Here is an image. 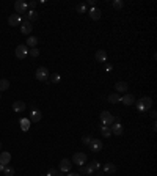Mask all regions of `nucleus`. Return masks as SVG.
I'll use <instances>...</instances> for the list:
<instances>
[{
    "instance_id": "f257e3e1",
    "label": "nucleus",
    "mask_w": 157,
    "mask_h": 176,
    "mask_svg": "<svg viewBox=\"0 0 157 176\" xmlns=\"http://www.w3.org/2000/svg\"><path fill=\"white\" fill-rule=\"evenodd\" d=\"M151 107H152V99L148 98V96H143L141 99L137 101V109H138V112H141V113L148 112Z\"/></svg>"
},
{
    "instance_id": "f03ea898",
    "label": "nucleus",
    "mask_w": 157,
    "mask_h": 176,
    "mask_svg": "<svg viewBox=\"0 0 157 176\" xmlns=\"http://www.w3.org/2000/svg\"><path fill=\"white\" fill-rule=\"evenodd\" d=\"M101 123L104 124V126H112L113 123H115V116L110 113V112H107V110H104L102 113H101Z\"/></svg>"
},
{
    "instance_id": "7ed1b4c3",
    "label": "nucleus",
    "mask_w": 157,
    "mask_h": 176,
    "mask_svg": "<svg viewBox=\"0 0 157 176\" xmlns=\"http://www.w3.org/2000/svg\"><path fill=\"white\" fill-rule=\"evenodd\" d=\"M86 160H88V157H86L85 153H75V154L72 156V162H74L75 165H78V167L85 165V164H86Z\"/></svg>"
},
{
    "instance_id": "20e7f679",
    "label": "nucleus",
    "mask_w": 157,
    "mask_h": 176,
    "mask_svg": "<svg viewBox=\"0 0 157 176\" xmlns=\"http://www.w3.org/2000/svg\"><path fill=\"white\" fill-rule=\"evenodd\" d=\"M35 77L38 80H41V82H46V80L49 79V71H47V68L41 66V68H38L36 72H35Z\"/></svg>"
},
{
    "instance_id": "39448f33",
    "label": "nucleus",
    "mask_w": 157,
    "mask_h": 176,
    "mask_svg": "<svg viewBox=\"0 0 157 176\" xmlns=\"http://www.w3.org/2000/svg\"><path fill=\"white\" fill-rule=\"evenodd\" d=\"M29 55V47L25 46V44H19L17 47H16V57L19 58V60H22V58H25Z\"/></svg>"
},
{
    "instance_id": "423d86ee",
    "label": "nucleus",
    "mask_w": 157,
    "mask_h": 176,
    "mask_svg": "<svg viewBox=\"0 0 157 176\" xmlns=\"http://www.w3.org/2000/svg\"><path fill=\"white\" fill-rule=\"evenodd\" d=\"M110 131H112V134L113 135H121L123 134V124L120 123V119H118V118H115V123L110 126Z\"/></svg>"
},
{
    "instance_id": "0eeeda50",
    "label": "nucleus",
    "mask_w": 157,
    "mask_h": 176,
    "mask_svg": "<svg viewBox=\"0 0 157 176\" xmlns=\"http://www.w3.org/2000/svg\"><path fill=\"white\" fill-rule=\"evenodd\" d=\"M14 11H16V14H19V13H27L29 11V6H27V3L24 2V0H17V2L14 3Z\"/></svg>"
},
{
    "instance_id": "6e6552de",
    "label": "nucleus",
    "mask_w": 157,
    "mask_h": 176,
    "mask_svg": "<svg viewBox=\"0 0 157 176\" xmlns=\"http://www.w3.org/2000/svg\"><path fill=\"white\" fill-rule=\"evenodd\" d=\"M32 30H33L32 22H29V21H22V22H21V33H22V35H30Z\"/></svg>"
},
{
    "instance_id": "1a4fd4ad",
    "label": "nucleus",
    "mask_w": 157,
    "mask_h": 176,
    "mask_svg": "<svg viewBox=\"0 0 157 176\" xmlns=\"http://www.w3.org/2000/svg\"><path fill=\"white\" fill-rule=\"evenodd\" d=\"M41 118H43V113H41V110H38V109H33L32 112H30V123H38V121H41Z\"/></svg>"
},
{
    "instance_id": "9d476101",
    "label": "nucleus",
    "mask_w": 157,
    "mask_h": 176,
    "mask_svg": "<svg viewBox=\"0 0 157 176\" xmlns=\"http://www.w3.org/2000/svg\"><path fill=\"white\" fill-rule=\"evenodd\" d=\"M72 168V162L69 159H61L60 160V171H69Z\"/></svg>"
},
{
    "instance_id": "9b49d317",
    "label": "nucleus",
    "mask_w": 157,
    "mask_h": 176,
    "mask_svg": "<svg viewBox=\"0 0 157 176\" xmlns=\"http://www.w3.org/2000/svg\"><path fill=\"white\" fill-rule=\"evenodd\" d=\"M90 150L93 151V153H99L102 150V142L98 140V139H93V142L90 143Z\"/></svg>"
},
{
    "instance_id": "f8f14e48",
    "label": "nucleus",
    "mask_w": 157,
    "mask_h": 176,
    "mask_svg": "<svg viewBox=\"0 0 157 176\" xmlns=\"http://www.w3.org/2000/svg\"><path fill=\"white\" fill-rule=\"evenodd\" d=\"M36 19H38V13H36L35 10H29V11L24 14V18H22V21H29V22L36 21Z\"/></svg>"
},
{
    "instance_id": "ddd939ff",
    "label": "nucleus",
    "mask_w": 157,
    "mask_h": 176,
    "mask_svg": "<svg viewBox=\"0 0 157 176\" xmlns=\"http://www.w3.org/2000/svg\"><path fill=\"white\" fill-rule=\"evenodd\" d=\"M120 102H123L124 105H134L135 104V96L134 94H124V96L120 99Z\"/></svg>"
},
{
    "instance_id": "4468645a",
    "label": "nucleus",
    "mask_w": 157,
    "mask_h": 176,
    "mask_svg": "<svg viewBox=\"0 0 157 176\" xmlns=\"http://www.w3.org/2000/svg\"><path fill=\"white\" fill-rule=\"evenodd\" d=\"M21 22H22V18H21L19 14H13V16L8 18L10 27H17V25H21Z\"/></svg>"
},
{
    "instance_id": "2eb2a0df",
    "label": "nucleus",
    "mask_w": 157,
    "mask_h": 176,
    "mask_svg": "<svg viewBox=\"0 0 157 176\" xmlns=\"http://www.w3.org/2000/svg\"><path fill=\"white\" fill-rule=\"evenodd\" d=\"M11 162V154L8 151H3V153H0V164L8 167V164Z\"/></svg>"
},
{
    "instance_id": "dca6fc26",
    "label": "nucleus",
    "mask_w": 157,
    "mask_h": 176,
    "mask_svg": "<svg viewBox=\"0 0 157 176\" xmlns=\"http://www.w3.org/2000/svg\"><path fill=\"white\" fill-rule=\"evenodd\" d=\"M13 110H14L16 113H22L25 110V102L22 101H16L14 104H13Z\"/></svg>"
},
{
    "instance_id": "f3484780",
    "label": "nucleus",
    "mask_w": 157,
    "mask_h": 176,
    "mask_svg": "<svg viewBox=\"0 0 157 176\" xmlns=\"http://www.w3.org/2000/svg\"><path fill=\"white\" fill-rule=\"evenodd\" d=\"M101 16H102V13H101V10L99 8H91L90 10V18L93 19V21H98V19H101Z\"/></svg>"
},
{
    "instance_id": "a211bd4d",
    "label": "nucleus",
    "mask_w": 157,
    "mask_h": 176,
    "mask_svg": "<svg viewBox=\"0 0 157 176\" xmlns=\"http://www.w3.org/2000/svg\"><path fill=\"white\" fill-rule=\"evenodd\" d=\"M115 90H116L118 93H126V91L129 90V85H127L126 82H116V84H115Z\"/></svg>"
},
{
    "instance_id": "6ab92c4d",
    "label": "nucleus",
    "mask_w": 157,
    "mask_h": 176,
    "mask_svg": "<svg viewBox=\"0 0 157 176\" xmlns=\"http://www.w3.org/2000/svg\"><path fill=\"white\" fill-rule=\"evenodd\" d=\"M19 124H21V129H22L24 132H27V131L30 129V124H32V123H30L29 118H21V119H19Z\"/></svg>"
},
{
    "instance_id": "aec40b11",
    "label": "nucleus",
    "mask_w": 157,
    "mask_h": 176,
    "mask_svg": "<svg viewBox=\"0 0 157 176\" xmlns=\"http://www.w3.org/2000/svg\"><path fill=\"white\" fill-rule=\"evenodd\" d=\"M94 57H96V60H98L99 63H104V61H107V52L101 49V50L96 52V55H94Z\"/></svg>"
},
{
    "instance_id": "412c9836",
    "label": "nucleus",
    "mask_w": 157,
    "mask_h": 176,
    "mask_svg": "<svg viewBox=\"0 0 157 176\" xmlns=\"http://www.w3.org/2000/svg\"><path fill=\"white\" fill-rule=\"evenodd\" d=\"M36 44H38V38L36 36H30V38H27V44H25V46H27V47H36Z\"/></svg>"
},
{
    "instance_id": "4be33fe9",
    "label": "nucleus",
    "mask_w": 157,
    "mask_h": 176,
    "mask_svg": "<svg viewBox=\"0 0 157 176\" xmlns=\"http://www.w3.org/2000/svg\"><path fill=\"white\" fill-rule=\"evenodd\" d=\"M10 88V80L8 79H0V91H6Z\"/></svg>"
},
{
    "instance_id": "5701e85b",
    "label": "nucleus",
    "mask_w": 157,
    "mask_h": 176,
    "mask_svg": "<svg viewBox=\"0 0 157 176\" xmlns=\"http://www.w3.org/2000/svg\"><path fill=\"white\" fill-rule=\"evenodd\" d=\"M120 99H121V96L118 93H112L110 96H109V102H112V104H118V102H120Z\"/></svg>"
},
{
    "instance_id": "b1692460",
    "label": "nucleus",
    "mask_w": 157,
    "mask_h": 176,
    "mask_svg": "<svg viewBox=\"0 0 157 176\" xmlns=\"http://www.w3.org/2000/svg\"><path fill=\"white\" fill-rule=\"evenodd\" d=\"M101 134H102V137L109 139L110 135H112V131H110V127H109V126H102V127H101Z\"/></svg>"
},
{
    "instance_id": "393cba45",
    "label": "nucleus",
    "mask_w": 157,
    "mask_h": 176,
    "mask_svg": "<svg viewBox=\"0 0 157 176\" xmlns=\"http://www.w3.org/2000/svg\"><path fill=\"white\" fill-rule=\"evenodd\" d=\"M78 173H80V174H88V176H90V174H93V170H91L88 165H82V167H80V171H78Z\"/></svg>"
},
{
    "instance_id": "a878e982",
    "label": "nucleus",
    "mask_w": 157,
    "mask_h": 176,
    "mask_svg": "<svg viewBox=\"0 0 157 176\" xmlns=\"http://www.w3.org/2000/svg\"><path fill=\"white\" fill-rule=\"evenodd\" d=\"M104 171H107V173H115L116 171V167H115V164H105V167H104Z\"/></svg>"
},
{
    "instance_id": "bb28decb",
    "label": "nucleus",
    "mask_w": 157,
    "mask_h": 176,
    "mask_svg": "<svg viewBox=\"0 0 157 176\" xmlns=\"http://www.w3.org/2000/svg\"><path fill=\"white\" fill-rule=\"evenodd\" d=\"M88 11V5L86 3H80V5H77V13H80V14H83V13Z\"/></svg>"
},
{
    "instance_id": "cd10ccee",
    "label": "nucleus",
    "mask_w": 157,
    "mask_h": 176,
    "mask_svg": "<svg viewBox=\"0 0 157 176\" xmlns=\"http://www.w3.org/2000/svg\"><path fill=\"white\" fill-rule=\"evenodd\" d=\"M3 174L5 176H14V168H13V167H5Z\"/></svg>"
},
{
    "instance_id": "c85d7f7f",
    "label": "nucleus",
    "mask_w": 157,
    "mask_h": 176,
    "mask_svg": "<svg viewBox=\"0 0 157 176\" xmlns=\"http://www.w3.org/2000/svg\"><path fill=\"white\" fill-rule=\"evenodd\" d=\"M88 167H90L91 170H93V171H94V170H98V168L101 167V164H99V162H98V160H91Z\"/></svg>"
},
{
    "instance_id": "c756f323",
    "label": "nucleus",
    "mask_w": 157,
    "mask_h": 176,
    "mask_svg": "<svg viewBox=\"0 0 157 176\" xmlns=\"http://www.w3.org/2000/svg\"><path fill=\"white\" fill-rule=\"evenodd\" d=\"M112 5H113V8H115V10H121V8L124 6V3H123V0H115V2H113Z\"/></svg>"
},
{
    "instance_id": "7c9ffc66",
    "label": "nucleus",
    "mask_w": 157,
    "mask_h": 176,
    "mask_svg": "<svg viewBox=\"0 0 157 176\" xmlns=\"http://www.w3.org/2000/svg\"><path fill=\"white\" fill-rule=\"evenodd\" d=\"M82 142H83L85 145H90L91 142H93V137H91V135H83V139H82Z\"/></svg>"
},
{
    "instance_id": "2f4dec72",
    "label": "nucleus",
    "mask_w": 157,
    "mask_h": 176,
    "mask_svg": "<svg viewBox=\"0 0 157 176\" xmlns=\"http://www.w3.org/2000/svg\"><path fill=\"white\" fill-rule=\"evenodd\" d=\"M29 53H30V55H32L33 58H36V57L39 55V50H38L36 47H33V49H30V50H29Z\"/></svg>"
},
{
    "instance_id": "473e14b6",
    "label": "nucleus",
    "mask_w": 157,
    "mask_h": 176,
    "mask_svg": "<svg viewBox=\"0 0 157 176\" xmlns=\"http://www.w3.org/2000/svg\"><path fill=\"white\" fill-rule=\"evenodd\" d=\"M60 80H61L60 74H52V82H54V84H58Z\"/></svg>"
},
{
    "instance_id": "72a5a7b5",
    "label": "nucleus",
    "mask_w": 157,
    "mask_h": 176,
    "mask_svg": "<svg viewBox=\"0 0 157 176\" xmlns=\"http://www.w3.org/2000/svg\"><path fill=\"white\" fill-rule=\"evenodd\" d=\"M55 174H57V170H55V168H50V170L47 171L46 176H55Z\"/></svg>"
},
{
    "instance_id": "f704fd0d",
    "label": "nucleus",
    "mask_w": 157,
    "mask_h": 176,
    "mask_svg": "<svg viewBox=\"0 0 157 176\" xmlns=\"http://www.w3.org/2000/svg\"><path fill=\"white\" fill-rule=\"evenodd\" d=\"M36 5H38V2H35V0H33V2H30V3H27V6H29L30 10H35Z\"/></svg>"
},
{
    "instance_id": "c9c22d12",
    "label": "nucleus",
    "mask_w": 157,
    "mask_h": 176,
    "mask_svg": "<svg viewBox=\"0 0 157 176\" xmlns=\"http://www.w3.org/2000/svg\"><path fill=\"white\" fill-rule=\"evenodd\" d=\"M149 115H151V118H152V119H155V116H157V112H155V110H151V112H149Z\"/></svg>"
},
{
    "instance_id": "e433bc0d",
    "label": "nucleus",
    "mask_w": 157,
    "mask_h": 176,
    "mask_svg": "<svg viewBox=\"0 0 157 176\" xmlns=\"http://www.w3.org/2000/svg\"><path fill=\"white\" fill-rule=\"evenodd\" d=\"M88 5H90V6H93V8H94V5H96V2H94V0H90V2H88Z\"/></svg>"
},
{
    "instance_id": "4c0bfd02",
    "label": "nucleus",
    "mask_w": 157,
    "mask_h": 176,
    "mask_svg": "<svg viewBox=\"0 0 157 176\" xmlns=\"http://www.w3.org/2000/svg\"><path fill=\"white\" fill-rule=\"evenodd\" d=\"M66 176H80V173H68Z\"/></svg>"
},
{
    "instance_id": "58836bf2",
    "label": "nucleus",
    "mask_w": 157,
    "mask_h": 176,
    "mask_svg": "<svg viewBox=\"0 0 157 176\" xmlns=\"http://www.w3.org/2000/svg\"><path fill=\"white\" fill-rule=\"evenodd\" d=\"M105 69H107V71H112V69H113V66H112V65H107V66H105Z\"/></svg>"
},
{
    "instance_id": "ea45409f",
    "label": "nucleus",
    "mask_w": 157,
    "mask_h": 176,
    "mask_svg": "<svg viewBox=\"0 0 157 176\" xmlns=\"http://www.w3.org/2000/svg\"><path fill=\"white\" fill-rule=\"evenodd\" d=\"M3 170H5V165H2V164H0V173H3Z\"/></svg>"
},
{
    "instance_id": "a19ab883",
    "label": "nucleus",
    "mask_w": 157,
    "mask_h": 176,
    "mask_svg": "<svg viewBox=\"0 0 157 176\" xmlns=\"http://www.w3.org/2000/svg\"><path fill=\"white\" fill-rule=\"evenodd\" d=\"M55 176H64V174H61V171H60V173L57 171V174H55Z\"/></svg>"
},
{
    "instance_id": "79ce46f5",
    "label": "nucleus",
    "mask_w": 157,
    "mask_h": 176,
    "mask_svg": "<svg viewBox=\"0 0 157 176\" xmlns=\"http://www.w3.org/2000/svg\"><path fill=\"white\" fill-rule=\"evenodd\" d=\"M0 150H2V143H0Z\"/></svg>"
},
{
    "instance_id": "37998d69",
    "label": "nucleus",
    "mask_w": 157,
    "mask_h": 176,
    "mask_svg": "<svg viewBox=\"0 0 157 176\" xmlns=\"http://www.w3.org/2000/svg\"><path fill=\"white\" fill-rule=\"evenodd\" d=\"M41 176H46V174H41Z\"/></svg>"
},
{
    "instance_id": "c03bdc74",
    "label": "nucleus",
    "mask_w": 157,
    "mask_h": 176,
    "mask_svg": "<svg viewBox=\"0 0 157 176\" xmlns=\"http://www.w3.org/2000/svg\"><path fill=\"white\" fill-rule=\"evenodd\" d=\"M0 98H2V96H0Z\"/></svg>"
}]
</instances>
